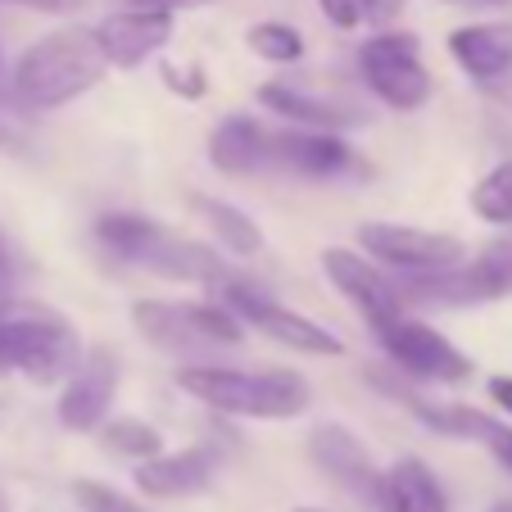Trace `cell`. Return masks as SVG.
Listing matches in <instances>:
<instances>
[{
	"instance_id": "24",
	"label": "cell",
	"mask_w": 512,
	"mask_h": 512,
	"mask_svg": "<svg viewBox=\"0 0 512 512\" xmlns=\"http://www.w3.org/2000/svg\"><path fill=\"white\" fill-rule=\"evenodd\" d=\"M245 46H250V55H259L263 64H300L304 50H309L304 46V32L281 19L250 23V28H245Z\"/></svg>"
},
{
	"instance_id": "10",
	"label": "cell",
	"mask_w": 512,
	"mask_h": 512,
	"mask_svg": "<svg viewBox=\"0 0 512 512\" xmlns=\"http://www.w3.org/2000/svg\"><path fill=\"white\" fill-rule=\"evenodd\" d=\"M435 295H440L445 309H476V304L512 300V227H499L458 268L440 272L435 277Z\"/></svg>"
},
{
	"instance_id": "3",
	"label": "cell",
	"mask_w": 512,
	"mask_h": 512,
	"mask_svg": "<svg viewBox=\"0 0 512 512\" xmlns=\"http://www.w3.org/2000/svg\"><path fill=\"white\" fill-rule=\"evenodd\" d=\"M132 327L182 363H218V349H236L245 340V322L218 300H136Z\"/></svg>"
},
{
	"instance_id": "7",
	"label": "cell",
	"mask_w": 512,
	"mask_h": 512,
	"mask_svg": "<svg viewBox=\"0 0 512 512\" xmlns=\"http://www.w3.org/2000/svg\"><path fill=\"white\" fill-rule=\"evenodd\" d=\"M377 340L390 363H395L408 381H417V386H463L476 372L472 358H467L445 331H435L426 318H417V313L390 318L386 327H377Z\"/></svg>"
},
{
	"instance_id": "13",
	"label": "cell",
	"mask_w": 512,
	"mask_h": 512,
	"mask_svg": "<svg viewBox=\"0 0 512 512\" xmlns=\"http://www.w3.org/2000/svg\"><path fill=\"white\" fill-rule=\"evenodd\" d=\"M272 164L300 182H336L354 173V145L340 132H318V127H290L272 136Z\"/></svg>"
},
{
	"instance_id": "39",
	"label": "cell",
	"mask_w": 512,
	"mask_h": 512,
	"mask_svg": "<svg viewBox=\"0 0 512 512\" xmlns=\"http://www.w3.org/2000/svg\"><path fill=\"white\" fill-rule=\"evenodd\" d=\"M295 512H327V508H295Z\"/></svg>"
},
{
	"instance_id": "37",
	"label": "cell",
	"mask_w": 512,
	"mask_h": 512,
	"mask_svg": "<svg viewBox=\"0 0 512 512\" xmlns=\"http://www.w3.org/2000/svg\"><path fill=\"white\" fill-rule=\"evenodd\" d=\"M0 512H10V499H5V490H0Z\"/></svg>"
},
{
	"instance_id": "19",
	"label": "cell",
	"mask_w": 512,
	"mask_h": 512,
	"mask_svg": "<svg viewBox=\"0 0 512 512\" xmlns=\"http://www.w3.org/2000/svg\"><path fill=\"white\" fill-rule=\"evenodd\" d=\"M209 164L227 177H250L272 164V132L250 114H232L209 132Z\"/></svg>"
},
{
	"instance_id": "4",
	"label": "cell",
	"mask_w": 512,
	"mask_h": 512,
	"mask_svg": "<svg viewBox=\"0 0 512 512\" xmlns=\"http://www.w3.org/2000/svg\"><path fill=\"white\" fill-rule=\"evenodd\" d=\"M82 349L73 322L50 309H14L0 318V377L23 372L37 386H64L82 368Z\"/></svg>"
},
{
	"instance_id": "2",
	"label": "cell",
	"mask_w": 512,
	"mask_h": 512,
	"mask_svg": "<svg viewBox=\"0 0 512 512\" xmlns=\"http://www.w3.org/2000/svg\"><path fill=\"white\" fill-rule=\"evenodd\" d=\"M109 73V55L96 28H55L32 41L14 64L10 91L23 109H59L82 100Z\"/></svg>"
},
{
	"instance_id": "8",
	"label": "cell",
	"mask_w": 512,
	"mask_h": 512,
	"mask_svg": "<svg viewBox=\"0 0 512 512\" xmlns=\"http://www.w3.org/2000/svg\"><path fill=\"white\" fill-rule=\"evenodd\" d=\"M322 272H327V281L340 290V295H345V304L363 322H368L372 331L386 327V322L399 318V313H408L404 300H399L395 272L381 268L372 254L345 250V245H331V250H322Z\"/></svg>"
},
{
	"instance_id": "35",
	"label": "cell",
	"mask_w": 512,
	"mask_h": 512,
	"mask_svg": "<svg viewBox=\"0 0 512 512\" xmlns=\"http://www.w3.org/2000/svg\"><path fill=\"white\" fill-rule=\"evenodd\" d=\"M28 145V136H23L19 123H10V118L0 114V150H23Z\"/></svg>"
},
{
	"instance_id": "34",
	"label": "cell",
	"mask_w": 512,
	"mask_h": 512,
	"mask_svg": "<svg viewBox=\"0 0 512 512\" xmlns=\"http://www.w3.org/2000/svg\"><path fill=\"white\" fill-rule=\"evenodd\" d=\"M485 395H490V404L499 408L503 417H512V377H490L485 381Z\"/></svg>"
},
{
	"instance_id": "38",
	"label": "cell",
	"mask_w": 512,
	"mask_h": 512,
	"mask_svg": "<svg viewBox=\"0 0 512 512\" xmlns=\"http://www.w3.org/2000/svg\"><path fill=\"white\" fill-rule=\"evenodd\" d=\"M454 5H463V0H454ZM485 5H503V0H485Z\"/></svg>"
},
{
	"instance_id": "5",
	"label": "cell",
	"mask_w": 512,
	"mask_h": 512,
	"mask_svg": "<svg viewBox=\"0 0 512 512\" xmlns=\"http://www.w3.org/2000/svg\"><path fill=\"white\" fill-rule=\"evenodd\" d=\"M209 295L218 304H227L250 331L268 336L272 345H286V349L309 354V358H340L345 354V340H340L336 331H327L322 322H313V318H304V313L277 304L268 290H263L259 281H250L245 272H227L223 281H213L209 286Z\"/></svg>"
},
{
	"instance_id": "29",
	"label": "cell",
	"mask_w": 512,
	"mask_h": 512,
	"mask_svg": "<svg viewBox=\"0 0 512 512\" xmlns=\"http://www.w3.org/2000/svg\"><path fill=\"white\" fill-rule=\"evenodd\" d=\"M481 445L490 449L494 463H499L503 472L512 476V426L499 422V417H490V426H485V435H481Z\"/></svg>"
},
{
	"instance_id": "26",
	"label": "cell",
	"mask_w": 512,
	"mask_h": 512,
	"mask_svg": "<svg viewBox=\"0 0 512 512\" xmlns=\"http://www.w3.org/2000/svg\"><path fill=\"white\" fill-rule=\"evenodd\" d=\"M73 499H78L82 512H141L127 494L109 490V485H100V481H73Z\"/></svg>"
},
{
	"instance_id": "23",
	"label": "cell",
	"mask_w": 512,
	"mask_h": 512,
	"mask_svg": "<svg viewBox=\"0 0 512 512\" xmlns=\"http://www.w3.org/2000/svg\"><path fill=\"white\" fill-rule=\"evenodd\" d=\"M100 449L118 458H132V463H145V458L164 454V435L159 426H150L145 417H105L100 422Z\"/></svg>"
},
{
	"instance_id": "27",
	"label": "cell",
	"mask_w": 512,
	"mask_h": 512,
	"mask_svg": "<svg viewBox=\"0 0 512 512\" xmlns=\"http://www.w3.org/2000/svg\"><path fill=\"white\" fill-rule=\"evenodd\" d=\"M159 78H164V87L182 100H200L204 91H209V78H204L200 64H164L159 68Z\"/></svg>"
},
{
	"instance_id": "17",
	"label": "cell",
	"mask_w": 512,
	"mask_h": 512,
	"mask_svg": "<svg viewBox=\"0 0 512 512\" xmlns=\"http://www.w3.org/2000/svg\"><path fill=\"white\" fill-rule=\"evenodd\" d=\"M449 59L481 87L512 78V19H481L454 28L449 32Z\"/></svg>"
},
{
	"instance_id": "30",
	"label": "cell",
	"mask_w": 512,
	"mask_h": 512,
	"mask_svg": "<svg viewBox=\"0 0 512 512\" xmlns=\"http://www.w3.org/2000/svg\"><path fill=\"white\" fill-rule=\"evenodd\" d=\"M318 10H322V19L340 32L363 28V5H358V0H318Z\"/></svg>"
},
{
	"instance_id": "21",
	"label": "cell",
	"mask_w": 512,
	"mask_h": 512,
	"mask_svg": "<svg viewBox=\"0 0 512 512\" xmlns=\"http://www.w3.org/2000/svg\"><path fill=\"white\" fill-rule=\"evenodd\" d=\"M195 213L204 218V227H209V236L218 241V250L236 254V259H254V254L263 250L259 223H254V218L241 209V204L213 200V195H200V200H195Z\"/></svg>"
},
{
	"instance_id": "11",
	"label": "cell",
	"mask_w": 512,
	"mask_h": 512,
	"mask_svg": "<svg viewBox=\"0 0 512 512\" xmlns=\"http://www.w3.org/2000/svg\"><path fill=\"white\" fill-rule=\"evenodd\" d=\"M309 458L318 463V472H327L345 494H354V499H363V503H372V508H381L386 472L372 463V454L363 449V440H358L349 426L322 422L318 431L309 435Z\"/></svg>"
},
{
	"instance_id": "28",
	"label": "cell",
	"mask_w": 512,
	"mask_h": 512,
	"mask_svg": "<svg viewBox=\"0 0 512 512\" xmlns=\"http://www.w3.org/2000/svg\"><path fill=\"white\" fill-rule=\"evenodd\" d=\"M14 300H19V268H14L10 241H5V232H0V318L14 313Z\"/></svg>"
},
{
	"instance_id": "32",
	"label": "cell",
	"mask_w": 512,
	"mask_h": 512,
	"mask_svg": "<svg viewBox=\"0 0 512 512\" xmlns=\"http://www.w3.org/2000/svg\"><path fill=\"white\" fill-rule=\"evenodd\" d=\"M5 5H23V10H37V14H82L91 0H5Z\"/></svg>"
},
{
	"instance_id": "20",
	"label": "cell",
	"mask_w": 512,
	"mask_h": 512,
	"mask_svg": "<svg viewBox=\"0 0 512 512\" xmlns=\"http://www.w3.org/2000/svg\"><path fill=\"white\" fill-rule=\"evenodd\" d=\"M381 512H449L445 485L422 458H399L386 467V490H381Z\"/></svg>"
},
{
	"instance_id": "18",
	"label": "cell",
	"mask_w": 512,
	"mask_h": 512,
	"mask_svg": "<svg viewBox=\"0 0 512 512\" xmlns=\"http://www.w3.org/2000/svg\"><path fill=\"white\" fill-rule=\"evenodd\" d=\"M259 105L268 114H281L290 127H318V132H345V127L363 123V109L349 100H331V96H313L290 82H263L259 87Z\"/></svg>"
},
{
	"instance_id": "36",
	"label": "cell",
	"mask_w": 512,
	"mask_h": 512,
	"mask_svg": "<svg viewBox=\"0 0 512 512\" xmlns=\"http://www.w3.org/2000/svg\"><path fill=\"white\" fill-rule=\"evenodd\" d=\"M490 512H512V499H499V503H494Z\"/></svg>"
},
{
	"instance_id": "31",
	"label": "cell",
	"mask_w": 512,
	"mask_h": 512,
	"mask_svg": "<svg viewBox=\"0 0 512 512\" xmlns=\"http://www.w3.org/2000/svg\"><path fill=\"white\" fill-rule=\"evenodd\" d=\"M358 5L368 28H395V19L404 14V0H358Z\"/></svg>"
},
{
	"instance_id": "1",
	"label": "cell",
	"mask_w": 512,
	"mask_h": 512,
	"mask_svg": "<svg viewBox=\"0 0 512 512\" xmlns=\"http://www.w3.org/2000/svg\"><path fill=\"white\" fill-rule=\"evenodd\" d=\"M177 386L204 408L241 422H290L309 413L313 390L290 368H223V363H186L177 368Z\"/></svg>"
},
{
	"instance_id": "22",
	"label": "cell",
	"mask_w": 512,
	"mask_h": 512,
	"mask_svg": "<svg viewBox=\"0 0 512 512\" xmlns=\"http://www.w3.org/2000/svg\"><path fill=\"white\" fill-rule=\"evenodd\" d=\"M155 218H145V213H100L91 236L96 245L118 263H136V254L145 250V241L155 236Z\"/></svg>"
},
{
	"instance_id": "25",
	"label": "cell",
	"mask_w": 512,
	"mask_h": 512,
	"mask_svg": "<svg viewBox=\"0 0 512 512\" xmlns=\"http://www.w3.org/2000/svg\"><path fill=\"white\" fill-rule=\"evenodd\" d=\"M472 213L490 227H512V159L494 164L481 182L472 186Z\"/></svg>"
},
{
	"instance_id": "12",
	"label": "cell",
	"mask_w": 512,
	"mask_h": 512,
	"mask_svg": "<svg viewBox=\"0 0 512 512\" xmlns=\"http://www.w3.org/2000/svg\"><path fill=\"white\" fill-rule=\"evenodd\" d=\"M118 395V358L105 345L87 349L82 368L59 386L55 417L64 431H100V422L109 417Z\"/></svg>"
},
{
	"instance_id": "33",
	"label": "cell",
	"mask_w": 512,
	"mask_h": 512,
	"mask_svg": "<svg viewBox=\"0 0 512 512\" xmlns=\"http://www.w3.org/2000/svg\"><path fill=\"white\" fill-rule=\"evenodd\" d=\"M132 10H164V14H177V10H200V5H213V0H123Z\"/></svg>"
},
{
	"instance_id": "6",
	"label": "cell",
	"mask_w": 512,
	"mask_h": 512,
	"mask_svg": "<svg viewBox=\"0 0 512 512\" xmlns=\"http://www.w3.org/2000/svg\"><path fill=\"white\" fill-rule=\"evenodd\" d=\"M358 73H363V87L386 109H399V114H417L435 91L431 73H426V64H422L417 32H404V28L372 32V37L358 46Z\"/></svg>"
},
{
	"instance_id": "15",
	"label": "cell",
	"mask_w": 512,
	"mask_h": 512,
	"mask_svg": "<svg viewBox=\"0 0 512 512\" xmlns=\"http://www.w3.org/2000/svg\"><path fill=\"white\" fill-rule=\"evenodd\" d=\"M96 37L109 55V68H123L127 73V68H141L145 59H155L173 41V14L123 5V10L105 14L96 23Z\"/></svg>"
},
{
	"instance_id": "9",
	"label": "cell",
	"mask_w": 512,
	"mask_h": 512,
	"mask_svg": "<svg viewBox=\"0 0 512 512\" xmlns=\"http://www.w3.org/2000/svg\"><path fill=\"white\" fill-rule=\"evenodd\" d=\"M358 250L372 254L390 272H440L467 259V245L449 232H426V227L404 223H363L358 227Z\"/></svg>"
},
{
	"instance_id": "16",
	"label": "cell",
	"mask_w": 512,
	"mask_h": 512,
	"mask_svg": "<svg viewBox=\"0 0 512 512\" xmlns=\"http://www.w3.org/2000/svg\"><path fill=\"white\" fill-rule=\"evenodd\" d=\"M213 476H218V454L209 445H191L177 449V454H155L136 463L132 481L145 499H186V494L209 490Z\"/></svg>"
},
{
	"instance_id": "14",
	"label": "cell",
	"mask_w": 512,
	"mask_h": 512,
	"mask_svg": "<svg viewBox=\"0 0 512 512\" xmlns=\"http://www.w3.org/2000/svg\"><path fill=\"white\" fill-rule=\"evenodd\" d=\"M132 268L155 272V277H164V281H182V286H204V290L232 272V268H227V259L213 250V245L168 232L164 223L155 227V236H150V241H145V250L136 254Z\"/></svg>"
}]
</instances>
